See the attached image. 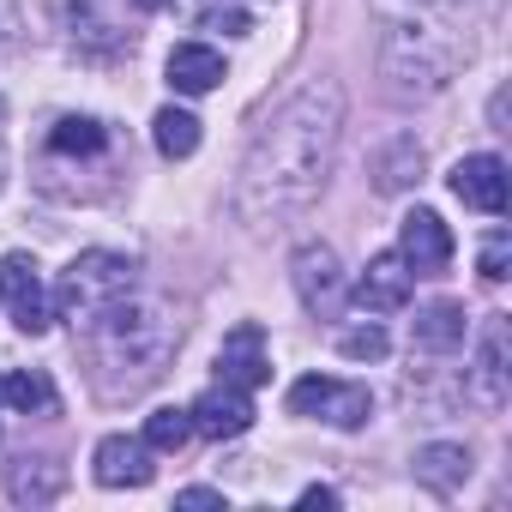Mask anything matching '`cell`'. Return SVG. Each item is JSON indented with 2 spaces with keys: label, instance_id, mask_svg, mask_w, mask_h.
<instances>
[{
  "label": "cell",
  "instance_id": "12",
  "mask_svg": "<svg viewBox=\"0 0 512 512\" xmlns=\"http://www.w3.org/2000/svg\"><path fill=\"white\" fill-rule=\"evenodd\" d=\"M217 380H229V386H241V392H253V386H266V380H272L266 332L253 326V320H241V326L223 338V350H217Z\"/></svg>",
  "mask_w": 512,
  "mask_h": 512
},
{
  "label": "cell",
  "instance_id": "16",
  "mask_svg": "<svg viewBox=\"0 0 512 512\" xmlns=\"http://www.w3.org/2000/svg\"><path fill=\"white\" fill-rule=\"evenodd\" d=\"M61 488H67V470L55 464V458H13L7 464V500H19V506H49V500H61Z\"/></svg>",
  "mask_w": 512,
  "mask_h": 512
},
{
  "label": "cell",
  "instance_id": "6",
  "mask_svg": "<svg viewBox=\"0 0 512 512\" xmlns=\"http://www.w3.org/2000/svg\"><path fill=\"white\" fill-rule=\"evenodd\" d=\"M0 302H7V314H13V326L25 338L49 332V290H43L37 260H25V253H7V260H0Z\"/></svg>",
  "mask_w": 512,
  "mask_h": 512
},
{
  "label": "cell",
  "instance_id": "19",
  "mask_svg": "<svg viewBox=\"0 0 512 512\" xmlns=\"http://www.w3.org/2000/svg\"><path fill=\"white\" fill-rule=\"evenodd\" d=\"M109 151V127L91 115H61L49 127V157H103Z\"/></svg>",
  "mask_w": 512,
  "mask_h": 512
},
{
  "label": "cell",
  "instance_id": "25",
  "mask_svg": "<svg viewBox=\"0 0 512 512\" xmlns=\"http://www.w3.org/2000/svg\"><path fill=\"white\" fill-rule=\"evenodd\" d=\"M506 266H512V241H506V229H494V235L482 241V278H488V284H500V278H506Z\"/></svg>",
  "mask_w": 512,
  "mask_h": 512
},
{
  "label": "cell",
  "instance_id": "20",
  "mask_svg": "<svg viewBox=\"0 0 512 512\" xmlns=\"http://www.w3.org/2000/svg\"><path fill=\"white\" fill-rule=\"evenodd\" d=\"M0 404H13V410H25V416H55V380H49L43 368H19V374H7Z\"/></svg>",
  "mask_w": 512,
  "mask_h": 512
},
{
  "label": "cell",
  "instance_id": "13",
  "mask_svg": "<svg viewBox=\"0 0 512 512\" xmlns=\"http://www.w3.org/2000/svg\"><path fill=\"white\" fill-rule=\"evenodd\" d=\"M464 386H470V398H476L482 410H500V404H506V320H500V314L482 326V338H476V362H470Z\"/></svg>",
  "mask_w": 512,
  "mask_h": 512
},
{
  "label": "cell",
  "instance_id": "3",
  "mask_svg": "<svg viewBox=\"0 0 512 512\" xmlns=\"http://www.w3.org/2000/svg\"><path fill=\"white\" fill-rule=\"evenodd\" d=\"M464 55H470V31H458V19L440 13L434 0H422L416 13L392 19L380 67H386V79H392L398 97H434V91L452 85V73H458Z\"/></svg>",
  "mask_w": 512,
  "mask_h": 512
},
{
  "label": "cell",
  "instance_id": "7",
  "mask_svg": "<svg viewBox=\"0 0 512 512\" xmlns=\"http://www.w3.org/2000/svg\"><path fill=\"white\" fill-rule=\"evenodd\" d=\"M290 278H296V296H302V308L308 314H338V302H344V272H338V253L326 247V241H308V247H296V260H290Z\"/></svg>",
  "mask_w": 512,
  "mask_h": 512
},
{
  "label": "cell",
  "instance_id": "1",
  "mask_svg": "<svg viewBox=\"0 0 512 512\" xmlns=\"http://www.w3.org/2000/svg\"><path fill=\"white\" fill-rule=\"evenodd\" d=\"M338 133H344V91L338 79H308L296 97L272 109V121L253 133L241 175H235V217L247 229H272L302 217L332 163H338Z\"/></svg>",
  "mask_w": 512,
  "mask_h": 512
},
{
  "label": "cell",
  "instance_id": "4",
  "mask_svg": "<svg viewBox=\"0 0 512 512\" xmlns=\"http://www.w3.org/2000/svg\"><path fill=\"white\" fill-rule=\"evenodd\" d=\"M133 260L127 253H109V247H91V253H79V260L61 272V284H55V296H49V308L61 314V320H73L79 332L103 314V308H115L127 290H133Z\"/></svg>",
  "mask_w": 512,
  "mask_h": 512
},
{
  "label": "cell",
  "instance_id": "27",
  "mask_svg": "<svg viewBox=\"0 0 512 512\" xmlns=\"http://www.w3.org/2000/svg\"><path fill=\"white\" fill-rule=\"evenodd\" d=\"M302 506L314 512V506H338V494L332 488H302Z\"/></svg>",
  "mask_w": 512,
  "mask_h": 512
},
{
  "label": "cell",
  "instance_id": "30",
  "mask_svg": "<svg viewBox=\"0 0 512 512\" xmlns=\"http://www.w3.org/2000/svg\"><path fill=\"white\" fill-rule=\"evenodd\" d=\"M0 181H7V145H0Z\"/></svg>",
  "mask_w": 512,
  "mask_h": 512
},
{
  "label": "cell",
  "instance_id": "11",
  "mask_svg": "<svg viewBox=\"0 0 512 512\" xmlns=\"http://www.w3.org/2000/svg\"><path fill=\"white\" fill-rule=\"evenodd\" d=\"M410 290H416V272H410L404 253H374L362 266V278H356V302L368 314H398L410 302Z\"/></svg>",
  "mask_w": 512,
  "mask_h": 512
},
{
  "label": "cell",
  "instance_id": "29",
  "mask_svg": "<svg viewBox=\"0 0 512 512\" xmlns=\"http://www.w3.org/2000/svg\"><path fill=\"white\" fill-rule=\"evenodd\" d=\"M133 7H145V13H163V7H169V0H133Z\"/></svg>",
  "mask_w": 512,
  "mask_h": 512
},
{
  "label": "cell",
  "instance_id": "9",
  "mask_svg": "<svg viewBox=\"0 0 512 512\" xmlns=\"http://www.w3.org/2000/svg\"><path fill=\"white\" fill-rule=\"evenodd\" d=\"M398 253L410 260V272H446V266H452V229H446V217L428 211V205L404 211V223H398Z\"/></svg>",
  "mask_w": 512,
  "mask_h": 512
},
{
  "label": "cell",
  "instance_id": "23",
  "mask_svg": "<svg viewBox=\"0 0 512 512\" xmlns=\"http://www.w3.org/2000/svg\"><path fill=\"white\" fill-rule=\"evenodd\" d=\"M410 181H422V145L416 139H398L380 157V193H404Z\"/></svg>",
  "mask_w": 512,
  "mask_h": 512
},
{
  "label": "cell",
  "instance_id": "14",
  "mask_svg": "<svg viewBox=\"0 0 512 512\" xmlns=\"http://www.w3.org/2000/svg\"><path fill=\"white\" fill-rule=\"evenodd\" d=\"M91 470H97V482H103V488H145V482L157 476L151 446H145V440H133V434H109V440H97Z\"/></svg>",
  "mask_w": 512,
  "mask_h": 512
},
{
  "label": "cell",
  "instance_id": "24",
  "mask_svg": "<svg viewBox=\"0 0 512 512\" xmlns=\"http://www.w3.org/2000/svg\"><path fill=\"white\" fill-rule=\"evenodd\" d=\"M338 350H344L350 362H380V356H386V332H380V326H356V332L338 338Z\"/></svg>",
  "mask_w": 512,
  "mask_h": 512
},
{
  "label": "cell",
  "instance_id": "17",
  "mask_svg": "<svg viewBox=\"0 0 512 512\" xmlns=\"http://www.w3.org/2000/svg\"><path fill=\"white\" fill-rule=\"evenodd\" d=\"M410 470H416L422 488H434V494H458V488L470 482V452L440 440V446H422V452L410 458Z\"/></svg>",
  "mask_w": 512,
  "mask_h": 512
},
{
  "label": "cell",
  "instance_id": "10",
  "mask_svg": "<svg viewBox=\"0 0 512 512\" xmlns=\"http://www.w3.org/2000/svg\"><path fill=\"white\" fill-rule=\"evenodd\" d=\"M446 181H452V199H464L470 211H482V217H500V211H506V163H500L494 151L458 157Z\"/></svg>",
  "mask_w": 512,
  "mask_h": 512
},
{
  "label": "cell",
  "instance_id": "28",
  "mask_svg": "<svg viewBox=\"0 0 512 512\" xmlns=\"http://www.w3.org/2000/svg\"><path fill=\"white\" fill-rule=\"evenodd\" d=\"M7 31H13V7L0 0V43H7Z\"/></svg>",
  "mask_w": 512,
  "mask_h": 512
},
{
  "label": "cell",
  "instance_id": "21",
  "mask_svg": "<svg viewBox=\"0 0 512 512\" xmlns=\"http://www.w3.org/2000/svg\"><path fill=\"white\" fill-rule=\"evenodd\" d=\"M151 139H157V151H163L169 163H181V157H193V151H199V121H193L187 109H157Z\"/></svg>",
  "mask_w": 512,
  "mask_h": 512
},
{
  "label": "cell",
  "instance_id": "2",
  "mask_svg": "<svg viewBox=\"0 0 512 512\" xmlns=\"http://www.w3.org/2000/svg\"><path fill=\"white\" fill-rule=\"evenodd\" d=\"M85 338H91L97 392H103V398H133V392H145V386L169 368V356H175V344H181V320H175L169 302L127 290L115 308H103V314L85 326Z\"/></svg>",
  "mask_w": 512,
  "mask_h": 512
},
{
  "label": "cell",
  "instance_id": "18",
  "mask_svg": "<svg viewBox=\"0 0 512 512\" xmlns=\"http://www.w3.org/2000/svg\"><path fill=\"white\" fill-rule=\"evenodd\" d=\"M410 344H416L422 356H446V350H458V344H464V308H458V302H434V308H422L416 326H410Z\"/></svg>",
  "mask_w": 512,
  "mask_h": 512
},
{
  "label": "cell",
  "instance_id": "15",
  "mask_svg": "<svg viewBox=\"0 0 512 512\" xmlns=\"http://www.w3.org/2000/svg\"><path fill=\"white\" fill-rule=\"evenodd\" d=\"M169 85L181 91V97H205V91H217L223 79H229V67H223V55L211 49V43H181V49H169Z\"/></svg>",
  "mask_w": 512,
  "mask_h": 512
},
{
  "label": "cell",
  "instance_id": "5",
  "mask_svg": "<svg viewBox=\"0 0 512 512\" xmlns=\"http://www.w3.org/2000/svg\"><path fill=\"white\" fill-rule=\"evenodd\" d=\"M290 410L308 416V422H326V428H368L374 422V392L356 386V380H332V374H308L290 386Z\"/></svg>",
  "mask_w": 512,
  "mask_h": 512
},
{
  "label": "cell",
  "instance_id": "31",
  "mask_svg": "<svg viewBox=\"0 0 512 512\" xmlns=\"http://www.w3.org/2000/svg\"><path fill=\"white\" fill-rule=\"evenodd\" d=\"M0 392H7V380H0Z\"/></svg>",
  "mask_w": 512,
  "mask_h": 512
},
{
  "label": "cell",
  "instance_id": "26",
  "mask_svg": "<svg viewBox=\"0 0 512 512\" xmlns=\"http://www.w3.org/2000/svg\"><path fill=\"white\" fill-rule=\"evenodd\" d=\"M175 506H223V494H217V488H181Z\"/></svg>",
  "mask_w": 512,
  "mask_h": 512
},
{
  "label": "cell",
  "instance_id": "22",
  "mask_svg": "<svg viewBox=\"0 0 512 512\" xmlns=\"http://www.w3.org/2000/svg\"><path fill=\"white\" fill-rule=\"evenodd\" d=\"M151 452H181L187 440H193V416L181 410V404H163V410H151L145 416V434H139Z\"/></svg>",
  "mask_w": 512,
  "mask_h": 512
},
{
  "label": "cell",
  "instance_id": "8",
  "mask_svg": "<svg viewBox=\"0 0 512 512\" xmlns=\"http://www.w3.org/2000/svg\"><path fill=\"white\" fill-rule=\"evenodd\" d=\"M187 416H193V434H205V440H235V434L253 428V398H247L241 386L217 380V386H205V392L187 404Z\"/></svg>",
  "mask_w": 512,
  "mask_h": 512
}]
</instances>
